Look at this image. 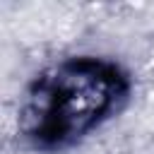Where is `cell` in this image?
Returning <instances> with one entry per match:
<instances>
[{
	"label": "cell",
	"mask_w": 154,
	"mask_h": 154,
	"mask_svg": "<svg viewBox=\"0 0 154 154\" xmlns=\"http://www.w3.org/2000/svg\"><path fill=\"white\" fill-rule=\"evenodd\" d=\"M130 94V79L108 58L77 55L41 70L19 103V132L41 152L77 144L108 118Z\"/></svg>",
	"instance_id": "cell-1"
}]
</instances>
